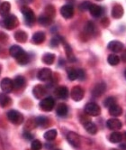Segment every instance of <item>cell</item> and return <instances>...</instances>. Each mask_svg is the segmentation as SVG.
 Segmentation results:
<instances>
[{"mask_svg":"<svg viewBox=\"0 0 126 150\" xmlns=\"http://www.w3.org/2000/svg\"><path fill=\"white\" fill-rule=\"evenodd\" d=\"M108 49L113 52H120L123 49V45L119 41H112L108 44Z\"/></svg>","mask_w":126,"mask_h":150,"instance_id":"obj_17","label":"cell"},{"mask_svg":"<svg viewBox=\"0 0 126 150\" xmlns=\"http://www.w3.org/2000/svg\"><path fill=\"white\" fill-rule=\"evenodd\" d=\"M106 126L111 130H118L122 128L123 124L118 119H110L106 121Z\"/></svg>","mask_w":126,"mask_h":150,"instance_id":"obj_13","label":"cell"},{"mask_svg":"<svg viewBox=\"0 0 126 150\" xmlns=\"http://www.w3.org/2000/svg\"><path fill=\"white\" fill-rule=\"evenodd\" d=\"M8 40V35L4 33V32H0V42H3V44H5V42H6Z\"/></svg>","mask_w":126,"mask_h":150,"instance_id":"obj_43","label":"cell"},{"mask_svg":"<svg viewBox=\"0 0 126 150\" xmlns=\"http://www.w3.org/2000/svg\"><path fill=\"white\" fill-rule=\"evenodd\" d=\"M44 15L53 19L55 16V7L51 5H49L44 9Z\"/></svg>","mask_w":126,"mask_h":150,"instance_id":"obj_34","label":"cell"},{"mask_svg":"<svg viewBox=\"0 0 126 150\" xmlns=\"http://www.w3.org/2000/svg\"><path fill=\"white\" fill-rule=\"evenodd\" d=\"M52 21H53V19L49 17V16H45L44 14L40 16L39 18H38L39 24L41 25H43V26H48V25H51L52 24Z\"/></svg>","mask_w":126,"mask_h":150,"instance_id":"obj_27","label":"cell"},{"mask_svg":"<svg viewBox=\"0 0 126 150\" xmlns=\"http://www.w3.org/2000/svg\"><path fill=\"white\" fill-rule=\"evenodd\" d=\"M24 52V50L21 48L20 46L18 45H13L11 46V48L9 49V53H10V55H11L12 57L14 58H17L21 53H22Z\"/></svg>","mask_w":126,"mask_h":150,"instance_id":"obj_28","label":"cell"},{"mask_svg":"<svg viewBox=\"0 0 126 150\" xmlns=\"http://www.w3.org/2000/svg\"><path fill=\"white\" fill-rule=\"evenodd\" d=\"M63 45H64V49H65V52H66V54H67V58L69 62H76V57L75 55L73 54V51L71 49V47L69 46V45H68L67 42L64 41L62 42Z\"/></svg>","mask_w":126,"mask_h":150,"instance_id":"obj_22","label":"cell"},{"mask_svg":"<svg viewBox=\"0 0 126 150\" xmlns=\"http://www.w3.org/2000/svg\"><path fill=\"white\" fill-rule=\"evenodd\" d=\"M86 78V72L82 69H78V79L80 81L85 80Z\"/></svg>","mask_w":126,"mask_h":150,"instance_id":"obj_42","label":"cell"},{"mask_svg":"<svg viewBox=\"0 0 126 150\" xmlns=\"http://www.w3.org/2000/svg\"><path fill=\"white\" fill-rule=\"evenodd\" d=\"M97 1H102V0H97Z\"/></svg>","mask_w":126,"mask_h":150,"instance_id":"obj_54","label":"cell"},{"mask_svg":"<svg viewBox=\"0 0 126 150\" xmlns=\"http://www.w3.org/2000/svg\"><path fill=\"white\" fill-rule=\"evenodd\" d=\"M46 88L43 86V85H41V84H38L34 88V91H33V93L34 95V97L36 99H41L43 98L44 96L46 95Z\"/></svg>","mask_w":126,"mask_h":150,"instance_id":"obj_14","label":"cell"},{"mask_svg":"<svg viewBox=\"0 0 126 150\" xmlns=\"http://www.w3.org/2000/svg\"><path fill=\"white\" fill-rule=\"evenodd\" d=\"M123 7L121 5H114L112 8V16L115 19H119L123 16Z\"/></svg>","mask_w":126,"mask_h":150,"instance_id":"obj_16","label":"cell"},{"mask_svg":"<svg viewBox=\"0 0 126 150\" xmlns=\"http://www.w3.org/2000/svg\"><path fill=\"white\" fill-rule=\"evenodd\" d=\"M55 106V100L53 98L51 97H47L44 98L43 100H41L40 102V108L43 110V111H50L53 110Z\"/></svg>","mask_w":126,"mask_h":150,"instance_id":"obj_5","label":"cell"},{"mask_svg":"<svg viewBox=\"0 0 126 150\" xmlns=\"http://www.w3.org/2000/svg\"><path fill=\"white\" fill-rule=\"evenodd\" d=\"M7 119L15 125H20L24 121V116L17 110H10L7 112Z\"/></svg>","mask_w":126,"mask_h":150,"instance_id":"obj_2","label":"cell"},{"mask_svg":"<svg viewBox=\"0 0 126 150\" xmlns=\"http://www.w3.org/2000/svg\"><path fill=\"white\" fill-rule=\"evenodd\" d=\"M84 127H85V129L91 135H94L97 132V127L96 126V124L93 123L90 120L84 123Z\"/></svg>","mask_w":126,"mask_h":150,"instance_id":"obj_21","label":"cell"},{"mask_svg":"<svg viewBox=\"0 0 126 150\" xmlns=\"http://www.w3.org/2000/svg\"><path fill=\"white\" fill-rule=\"evenodd\" d=\"M21 2H22L23 4L24 5H28V4H31L34 2V0H20Z\"/></svg>","mask_w":126,"mask_h":150,"instance_id":"obj_46","label":"cell"},{"mask_svg":"<svg viewBox=\"0 0 126 150\" xmlns=\"http://www.w3.org/2000/svg\"><path fill=\"white\" fill-rule=\"evenodd\" d=\"M16 61L19 64H21V65H24V64H27L30 61V57L28 55V53L25 52L24 51L21 53V54L16 58Z\"/></svg>","mask_w":126,"mask_h":150,"instance_id":"obj_29","label":"cell"},{"mask_svg":"<svg viewBox=\"0 0 126 150\" xmlns=\"http://www.w3.org/2000/svg\"><path fill=\"white\" fill-rule=\"evenodd\" d=\"M56 137H57V130L56 129H50L44 134V138L48 141L54 140V139L56 138Z\"/></svg>","mask_w":126,"mask_h":150,"instance_id":"obj_35","label":"cell"},{"mask_svg":"<svg viewBox=\"0 0 126 150\" xmlns=\"http://www.w3.org/2000/svg\"><path fill=\"white\" fill-rule=\"evenodd\" d=\"M31 147H32V150H41V147H43V144H41V142L40 140L35 139V140L32 142Z\"/></svg>","mask_w":126,"mask_h":150,"instance_id":"obj_40","label":"cell"},{"mask_svg":"<svg viewBox=\"0 0 126 150\" xmlns=\"http://www.w3.org/2000/svg\"><path fill=\"white\" fill-rule=\"evenodd\" d=\"M67 139L69 143L73 146L74 147H79L80 146V143H81V140H80V137L79 136L75 133V132H69L68 135H67Z\"/></svg>","mask_w":126,"mask_h":150,"instance_id":"obj_8","label":"cell"},{"mask_svg":"<svg viewBox=\"0 0 126 150\" xmlns=\"http://www.w3.org/2000/svg\"><path fill=\"white\" fill-rule=\"evenodd\" d=\"M55 95L59 99L66 100L69 97V90L65 86H60L55 90Z\"/></svg>","mask_w":126,"mask_h":150,"instance_id":"obj_15","label":"cell"},{"mask_svg":"<svg viewBox=\"0 0 126 150\" xmlns=\"http://www.w3.org/2000/svg\"><path fill=\"white\" fill-rule=\"evenodd\" d=\"M106 84L104 81H100L97 84L94 85V87L92 90V96L94 98H99L106 92Z\"/></svg>","mask_w":126,"mask_h":150,"instance_id":"obj_6","label":"cell"},{"mask_svg":"<svg viewBox=\"0 0 126 150\" xmlns=\"http://www.w3.org/2000/svg\"><path fill=\"white\" fill-rule=\"evenodd\" d=\"M55 61V55L53 54V53H50V52H47L45 53V54L43 56V62L46 64H48V65H50V64H52Z\"/></svg>","mask_w":126,"mask_h":150,"instance_id":"obj_33","label":"cell"},{"mask_svg":"<svg viewBox=\"0 0 126 150\" xmlns=\"http://www.w3.org/2000/svg\"><path fill=\"white\" fill-rule=\"evenodd\" d=\"M91 5H92V3L90 1H85L79 5L78 8H79V10H81V11H87V10H89Z\"/></svg>","mask_w":126,"mask_h":150,"instance_id":"obj_41","label":"cell"},{"mask_svg":"<svg viewBox=\"0 0 126 150\" xmlns=\"http://www.w3.org/2000/svg\"><path fill=\"white\" fill-rule=\"evenodd\" d=\"M45 38H46V35L43 32L41 31H39V32H36V33L33 35V42L35 45H41L43 44V42L45 41Z\"/></svg>","mask_w":126,"mask_h":150,"instance_id":"obj_19","label":"cell"},{"mask_svg":"<svg viewBox=\"0 0 126 150\" xmlns=\"http://www.w3.org/2000/svg\"><path fill=\"white\" fill-rule=\"evenodd\" d=\"M14 88L15 89H21V88H23L24 85H25V78L23 77V76H17L14 81Z\"/></svg>","mask_w":126,"mask_h":150,"instance_id":"obj_30","label":"cell"},{"mask_svg":"<svg viewBox=\"0 0 126 150\" xmlns=\"http://www.w3.org/2000/svg\"><path fill=\"white\" fill-rule=\"evenodd\" d=\"M52 77V71L49 68H43L39 71L38 72V79L43 81H48Z\"/></svg>","mask_w":126,"mask_h":150,"instance_id":"obj_12","label":"cell"},{"mask_svg":"<svg viewBox=\"0 0 126 150\" xmlns=\"http://www.w3.org/2000/svg\"><path fill=\"white\" fill-rule=\"evenodd\" d=\"M122 149H126V145H121V146H120Z\"/></svg>","mask_w":126,"mask_h":150,"instance_id":"obj_49","label":"cell"},{"mask_svg":"<svg viewBox=\"0 0 126 150\" xmlns=\"http://www.w3.org/2000/svg\"><path fill=\"white\" fill-rule=\"evenodd\" d=\"M0 72H1V66H0Z\"/></svg>","mask_w":126,"mask_h":150,"instance_id":"obj_53","label":"cell"},{"mask_svg":"<svg viewBox=\"0 0 126 150\" xmlns=\"http://www.w3.org/2000/svg\"><path fill=\"white\" fill-rule=\"evenodd\" d=\"M5 27L8 30H13L15 27L18 26L19 25V21L17 17L15 15H9L6 17H5L4 22H3Z\"/></svg>","mask_w":126,"mask_h":150,"instance_id":"obj_3","label":"cell"},{"mask_svg":"<svg viewBox=\"0 0 126 150\" xmlns=\"http://www.w3.org/2000/svg\"><path fill=\"white\" fill-rule=\"evenodd\" d=\"M111 150H118V149H114V148H113V149H111Z\"/></svg>","mask_w":126,"mask_h":150,"instance_id":"obj_52","label":"cell"},{"mask_svg":"<svg viewBox=\"0 0 126 150\" xmlns=\"http://www.w3.org/2000/svg\"><path fill=\"white\" fill-rule=\"evenodd\" d=\"M107 61H108V63L110 64V65L115 66V65H117V64H119L120 58L116 54H110L107 58Z\"/></svg>","mask_w":126,"mask_h":150,"instance_id":"obj_36","label":"cell"},{"mask_svg":"<svg viewBox=\"0 0 126 150\" xmlns=\"http://www.w3.org/2000/svg\"><path fill=\"white\" fill-rule=\"evenodd\" d=\"M21 12L23 13V15L24 16V20H25V23L27 24V25H33L35 23L36 16H35L34 12L31 8H29L26 6H24L22 8H21Z\"/></svg>","mask_w":126,"mask_h":150,"instance_id":"obj_1","label":"cell"},{"mask_svg":"<svg viewBox=\"0 0 126 150\" xmlns=\"http://www.w3.org/2000/svg\"><path fill=\"white\" fill-rule=\"evenodd\" d=\"M10 10H11V5H10L9 2H3L1 5H0V16L3 17H6L7 16H9Z\"/></svg>","mask_w":126,"mask_h":150,"instance_id":"obj_20","label":"cell"},{"mask_svg":"<svg viewBox=\"0 0 126 150\" xmlns=\"http://www.w3.org/2000/svg\"><path fill=\"white\" fill-rule=\"evenodd\" d=\"M12 104V100L6 93H0V106L6 108Z\"/></svg>","mask_w":126,"mask_h":150,"instance_id":"obj_23","label":"cell"},{"mask_svg":"<svg viewBox=\"0 0 126 150\" xmlns=\"http://www.w3.org/2000/svg\"><path fill=\"white\" fill-rule=\"evenodd\" d=\"M68 77L70 81H75L78 79V70L74 68L68 69Z\"/></svg>","mask_w":126,"mask_h":150,"instance_id":"obj_37","label":"cell"},{"mask_svg":"<svg viewBox=\"0 0 126 150\" xmlns=\"http://www.w3.org/2000/svg\"><path fill=\"white\" fill-rule=\"evenodd\" d=\"M24 137L26 138L27 140H32V139L34 138V136L32 135L29 131H25V132L24 133Z\"/></svg>","mask_w":126,"mask_h":150,"instance_id":"obj_45","label":"cell"},{"mask_svg":"<svg viewBox=\"0 0 126 150\" xmlns=\"http://www.w3.org/2000/svg\"><path fill=\"white\" fill-rule=\"evenodd\" d=\"M122 140H123V135H122V133H120L118 131H115V132L112 133L110 136V141L112 143H114V144L120 143Z\"/></svg>","mask_w":126,"mask_h":150,"instance_id":"obj_31","label":"cell"},{"mask_svg":"<svg viewBox=\"0 0 126 150\" xmlns=\"http://www.w3.org/2000/svg\"><path fill=\"white\" fill-rule=\"evenodd\" d=\"M0 87H1V90L4 93H10L15 89L13 81L9 78H4L0 82Z\"/></svg>","mask_w":126,"mask_h":150,"instance_id":"obj_7","label":"cell"},{"mask_svg":"<svg viewBox=\"0 0 126 150\" xmlns=\"http://www.w3.org/2000/svg\"><path fill=\"white\" fill-rule=\"evenodd\" d=\"M85 112L89 115V116H93L96 117L100 115L101 113V109L99 105H97V103L94 102H89L85 106Z\"/></svg>","mask_w":126,"mask_h":150,"instance_id":"obj_4","label":"cell"},{"mask_svg":"<svg viewBox=\"0 0 126 150\" xmlns=\"http://www.w3.org/2000/svg\"><path fill=\"white\" fill-rule=\"evenodd\" d=\"M64 42V39H63L62 37H60V36H55V37H53L51 39V41H50V45L52 46V47H57L60 42Z\"/></svg>","mask_w":126,"mask_h":150,"instance_id":"obj_38","label":"cell"},{"mask_svg":"<svg viewBox=\"0 0 126 150\" xmlns=\"http://www.w3.org/2000/svg\"><path fill=\"white\" fill-rule=\"evenodd\" d=\"M97 27L96 26L92 21H89V22L87 23L86 26H85V30H84V33L87 36H96L97 34Z\"/></svg>","mask_w":126,"mask_h":150,"instance_id":"obj_9","label":"cell"},{"mask_svg":"<svg viewBox=\"0 0 126 150\" xmlns=\"http://www.w3.org/2000/svg\"><path fill=\"white\" fill-rule=\"evenodd\" d=\"M121 58H122V60H123L124 62H126V50L122 53V57H121Z\"/></svg>","mask_w":126,"mask_h":150,"instance_id":"obj_47","label":"cell"},{"mask_svg":"<svg viewBox=\"0 0 126 150\" xmlns=\"http://www.w3.org/2000/svg\"><path fill=\"white\" fill-rule=\"evenodd\" d=\"M124 137H125V138H126V132H125V133H124Z\"/></svg>","mask_w":126,"mask_h":150,"instance_id":"obj_51","label":"cell"},{"mask_svg":"<svg viewBox=\"0 0 126 150\" xmlns=\"http://www.w3.org/2000/svg\"><path fill=\"white\" fill-rule=\"evenodd\" d=\"M0 150H5V148H4V145H3V142H2L1 137H0Z\"/></svg>","mask_w":126,"mask_h":150,"instance_id":"obj_48","label":"cell"},{"mask_svg":"<svg viewBox=\"0 0 126 150\" xmlns=\"http://www.w3.org/2000/svg\"><path fill=\"white\" fill-rule=\"evenodd\" d=\"M124 76H125V78H126V71H125V72H124Z\"/></svg>","mask_w":126,"mask_h":150,"instance_id":"obj_50","label":"cell"},{"mask_svg":"<svg viewBox=\"0 0 126 150\" xmlns=\"http://www.w3.org/2000/svg\"><path fill=\"white\" fill-rule=\"evenodd\" d=\"M60 14L64 18L69 19L74 16V7H73L71 5H69V4L63 6L60 8Z\"/></svg>","mask_w":126,"mask_h":150,"instance_id":"obj_11","label":"cell"},{"mask_svg":"<svg viewBox=\"0 0 126 150\" xmlns=\"http://www.w3.org/2000/svg\"><path fill=\"white\" fill-rule=\"evenodd\" d=\"M114 104H116V100H115V98H113V97H108L104 101V107H106V108H108V109Z\"/></svg>","mask_w":126,"mask_h":150,"instance_id":"obj_39","label":"cell"},{"mask_svg":"<svg viewBox=\"0 0 126 150\" xmlns=\"http://www.w3.org/2000/svg\"><path fill=\"white\" fill-rule=\"evenodd\" d=\"M15 39L19 42H25L28 39V35L24 31H17L15 34Z\"/></svg>","mask_w":126,"mask_h":150,"instance_id":"obj_25","label":"cell"},{"mask_svg":"<svg viewBox=\"0 0 126 150\" xmlns=\"http://www.w3.org/2000/svg\"><path fill=\"white\" fill-rule=\"evenodd\" d=\"M35 122H36V125H38V126H40L41 127H46L50 124V120L46 117H37V119H35Z\"/></svg>","mask_w":126,"mask_h":150,"instance_id":"obj_32","label":"cell"},{"mask_svg":"<svg viewBox=\"0 0 126 150\" xmlns=\"http://www.w3.org/2000/svg\"><path fill=\"white\" fill-rule=\"evenodd\" d=\"M55 150H60V149H55Z\"/></svg>","mask_w":126,"mask_h":150,"instance_id":"obj_55","label":"cell"},{"mask_svg":"<svg viewBox=\"0 0 126 150\" xmlns=\"http://www.w3.org/2000/svg\"><path fill=\"white\" fill-rule=\"evenodd\" d=\"M84 94L85 92L80 86H75L71 91V98L75 101H79L84 98Z\"/></svg>","mask_w":126,"mask_h":150,"instance_id":"obj_10","label":"cell"},{"mask_svg":"<svg viewBox=\"0 0 126 150\" xmlns=\"http://www.w3.org/2000/svg\"><path fill=\"white\" fill-rule=\"evenodd\" d=\"M69 109H68V106L64 103H60L58 105L57 109H56V112L57 115L60 117H65L68 114Z\"/></svg>","mask_w":126,"mask_h":150,"instance_id":"obj_26","label":"cell"},{"mask_svg":"<svg viewBox=\"0 0 126 150\" xmlns=\"http://www.w3.org/2000/svg\"><path fill=\"white\" fill-rule=\"evenodd\" d=\"M101 24L104 27H107L108 25H109V19L107 17H104L102 20H101Z\"/></svg>","mask_w":126,"mask_h":150,"instance_id":"obj_44","label":"cell"},{"mask_svg":"<svg viewBox=\"0 0 126 150\" xmlns=\"http://www.w3.org/2000/svg\"><path fill=\"white\" fill-rule=\"evenodd\" d=\"M109 113L113 117H119L123 114V109L117 104H114L109 108Z\"/></svg>","mask_w":126,"mask_h":150,"instance_id":"obj_24","label":"cell"},{"mask_svg":"<svg viewBox=\"0 0 126 150\" xmlns=\"http://www.w3.org/2000/svg\"><path fill=\"white\" fill-rule=\"evenodd\" d=\"M89 12H90L92 16L97 18V17H100L102 16V14H103V8L100 6H98V5L92 4L90 8H89Z\"/></svg>","mask_w":126,"mask_h":150,"instance_id":"obj_18","label":"cell"}]
</instances>
